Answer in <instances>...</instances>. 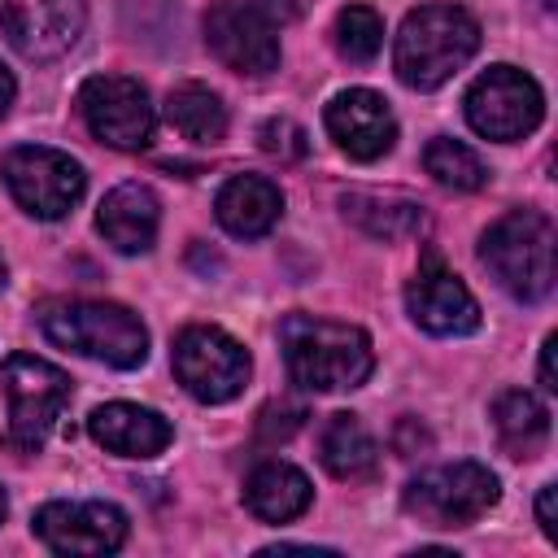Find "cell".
I'll return each instance as SVG.
<instances>
[{"label": "cell", "mask_w": 558, "mask_h": 558, "mask_svg": "<svg viewBox=\"0 0 558 558\" xmlns=\"http://www.w3.org/2000/svg\"><path fill=\"white\" fill-rule=\"evenodd\" d=\"M279 349H283L292 384L310 392H344V388L366 384L375 371L371 336L353 323L288 314L279 323Z\"/></svg>", "instance_id": "obj_1"}, {"label": "cell", "mask_w": 558, "mask_h": 558, "mask_svg": "<svg viewBox=\"0 0 558 558\" xmlns=\"http://www.w3.org/2000/svg\"><path fill=\"white\" fill-rule=\"evenodd\" d=\"M480 48V22L458 4H423L405 13L392 48L397 78L414 92L449 83Z\"/></svg>", "instance_id": "obj_2"}, {"label": "cell", "mask_w": 558, "mask_h": 558, "mask_svg": "<svg viewBox=\"0 0 558 558\" xmlns=\"http://www.w3.org/2000/svg\"><path fill=\"white\" fill-rule=\"evenodd\" d=\"M44 336L61 349H74L92 362L135 371L148 357V331L144 323L113 301H44L35 310Z\"/></svg>", "instance_id": "obj_3"}, {"label": "cell", "mask_w": 558, "mask_h": 558, "mask_svg": "<svg viewBox=\"0 0 558 558\" xmlns=\"http://www.w3.org/2000/svg\"><path fill=\"white\" fill-rule=\"evenodd\" d=\"M554 244L558 231L541 209H510L480 235V262L523 305L554 292Z\"/></svg>", "instance_id": "obj_4"}, {"label": "cell", "mask_w": 558, "mask_h": 558, "mask_svg": "<svg viewBox=\"0 0 558 558\" xmlns=\"http://www.w3.org/2000/svg\"><path fill=\"white\" fill-rule=\"evenodd\" d=\"M497 497L501 484L484 462H440L405 484L401 506L427 527H466L484 519L497 506Z\"/></svg>", "instance_id": "obj_5"}, {"label": "cell", "mask_w": 558, "mask_h": 558, "mask_svg": "<svg viewBox=\"0 0 558 558\" xmlns=\"http://www.w3.org/2000/svg\"><path fill=\"white\" fill-rule=\"evenodd\" d=\"M0 392L9 401V440L17 449H39L70 405V375L35 353H9Z\"/></svg>", "instance_id": "obj_6"}, {"label": "cell", "mask_w": 558, "mask_h": 558, "mask_svg": "<svg viewBox=\"0 0 558 558\" xmlns=\"http://www.w3.org/2000/svg\"><path fill=\"white\" fill-rule=\"evenodd\" d=\"M466 122L484 140H523L541 126L545 118V96L532 74L514 65H488L471 87H466Z\"/></svg>", "instance_id": "obj_7"}, {"label": "cell", "mask_w": 558, "mask_h": 558, "mask_svg": "<svg viewBox=\"0 0 558 558\" xmlns=\"http://www.w3.org/2000/svg\"><path fill=\"white\" fill-rule=\"evenodd\" d=\"M0 170H4V183H9L13 201H17L31 218H39V222L65 218V214L78 205L83 183H87L83 166H78L70 153L44 148V144H22V148H13Z\"/></svg>", "instance_id": "obj_8"}, {"label": "cell", "mask_w": 558, "mask_h": 558, "mask_svg": "<svg viewBox=\"0 0 558 558\" xmlns=\"http://www.w3.org/2000/svg\"><path fill=\"white\" fill-rule=\"evenodd\" d=\"M170 362H174L179 384L205 405H222V401L240 397L248 384V371H253L244 344L235 336H227L222 327H183Z\"/></svg>", "instance_id": "obj_9"}, {"label": "cell", "mask_w": 558, "mask_h": 558, "mask_svg": "<svg viewBox=\"0 0 558 558\" xmlns=\"http://www.w3.org/2000/svg\"><path fill=\"white\" fill-rule=\"evenodd\" d=\"M275 31H279V22L257 0H218L205 13L209 52L244 78H262V74L279 70V35Z\"/></svg>", "instance_id": "obj_10"}, {"label": "cell", "mask_w": 558, "mask_h": 558, "mask_svg": "<svg viewBox=\"0 0 558 558\" xmlns=\"http://www.w3.org/2000/svg\"><path fill=\"white\" fill-rule=\"evenodd\" d=\"M78 113L87 131L109 148H144L153 140V100L126 74H92L78 87Z\"/></svg>", "instance_id": "obj_11"}, {"label": "cell", "mask_w": 558, "mask_h": 558, "mask_svg": "<svg viewBox=\"0 0 558 558\" xmlns=\"http://www.w3.org/2000/svg\"><path fill=\"white\" fill-rule=\"evenodd\" d=\"M87 22V0H0V35L31 61H52L74 48Z\"/></svg>", "instance_id": "obj_12"}, {"label": "cell", "mask_w": 558, "mask_h": 558, "mask_svg": "<svg viewBox=\"0 0 558 558\" xmlns=\"http://www.w3.org/2000/svg\"><path fill=\"white\" fill-rule=\"evenodd\" d=\"M35 536L52 554H113L126 541V514L109 501H48L35 510Z\"/></svg>", "instance_id": "obj_13"}, {"label": "cell", "mask_w": 558, "mask_h": 558, "mask_svg": "<svg viewBox=\"0 0 558 558\" xmlns=\"http://www.w3.org/2000/svg\"><path fill=\"white\" fill-rule=\"evenodd\" d=\"M405 314L414 318V327H423L432 336H466L480 327V305H475L471 288L453 270H445V262L436 253H427L418 275L410 279Z\"/></svg>", "instance_id": "obj_14"}, {"label": "cell", "mask_w": 558, "mask_h": 558, "mask_svg": "<svg viewBox=\"0 0 558 558\" xmlns=\"http://www.w3.org/2000/svg\"><path fill=\"white\" fill-rule=\"evenodd\" d=\"M327 135L336 140L340 153H349L353 161H375L392 148L397 140V122H392V109L379 92L371 87H349L340 96H331L327 113Z\"/></svg>", "instance_id": "obj_15"}, {"label": "cell", "mask_w": 558, "mask_h": 558, "mask_svg": "<svg viewBox=\"0 0 558 558\" xmlns=\"http://www.w3.org/2000/svg\"><path fill=\"white\" fill-rule=\"evenodd\" d=\"M87 432H92L96 445H105L118 458H157L174 440V427L157 410L135 405V401L96 405L92 418H87Z\"/></svg>", "instance_id": "obj_16"}, {"label": "cell", "mask_w": 558, "mask_h": 558, "mask_svg": "<svg viewBox=\"0 0 558 558\" xmlns=\"http://www.w3.org/2000/svg\"><path fill=\"white\" fill-rule=\"evenodd\" d=\"M161 227V205L153 187L144 183H118L96 214V231L118 248V253H148Z\"/></svg>", "instance_id": "obj_17"}, {"label": "cell", "mask_w": 558, "mask_h": 558, "mask_svg": "<svg viewBox=\"0 0 558 558\" xmlns=\"http://www.w3.org/2000/svg\"><path fill=\"white\" fill-rule=\"evenodd\" d=\"M214 214L218 222L240 235V240H257L266 235L279 214H283V192L266 179V174H231L222 187H218V201H214Z\"/></svg>", "instance_id": "obj_18"}, {"label": "cell", "mask_w": 558, "mask_h": 558, "mask_svg": "<svg viewBox=\"0 0 558 558\" xmlns=\"http://www.w3.org/2000/svg\"><path fill=\"white\" fill-rule=\"evenodd\" d=\"M340 214L362 227L366 235L375 240H410L427 227V209L405 196V192H366V187H353L340 196Z\"/></svg>", "instance_id": "obj_19"}, {"label": "cell", "mask_w": 558, "mask_h": 558, "mask_svg": "<svg viewBox=\"0 0 558 558\" xmlns=\"http://www.w3.org/2000/svg\"><path fill=\"white\" fill-rule=\"evenodd\" d=\"M310 501H314V488H310L305 471H296L292 462H262L244 480V506L262 523H288V519L305 514Z\"/></svg>", "instance_id": "obj_20"}, {"label": "cell", "mask_w": 558, "mask_h": 558, "mask_svg": "<svg viewBox=\"0 0 558 558\" xmlns=\"http://www.w3.org/2000/svg\"><path fill=\"white\" fill-rule=\"evenodd\" d=\"M493 432H497V445L510 453V458H536L549 440V410L541 397L523 392V388H510L493 401Z\"/></svg>", "instance_id": "obj_21"}, {"label": "cell", "mask_w": 558, "mask_h": 558, "mask_svg": "<svg viewBox=\"0 0 558 558\" xmlns=\"http://www.w3.org/2000/svg\"><path fill=\"white\" fill-rule=\"evenodd\" d=\"M318 458L336 480H371L379 466V445L357 414H331L318 436Z\"/></svg>", "instance_id": "obj_22"}, {"label": "cell", "mask_w": 558, "mask_h": 558, "mask_svg": "<svg viewBox=\"0 0 558 558\" xmlns=\"http://www.w3.org/2000/svg\"><path fill=\"white\" fill-rule=\"evenodd\" d=\"M166 118L192 144H218L227 135V105L201 83H179L166 96Z\"/></svg>", "instance_id": "obj_23"}, {"label": "cell", "mask_w": 558, "mask_h": 558, "mask_svg": "<svg viewBox=\"0 0 558 558\" xmlns=\"http://www.w3.org/2000/svg\"><path fill=\"white\" fill-rule=\"evenodd\" d=\"M423 170L440 187H453V192H475V187L488 183V166L480 161V153L466 148L462 140H449V135H436L423 148Z\"/></svg>", "instance_id": "obj_24"}, {"label": "cell", "mask_w": 558, "mask_h": 558, "mask_svg": "<svg viewBox=\"0 0 558 558\" xmlns=\"http://www.w3.org/2000/svg\"><path fill=\"white\" fill-rule=\"evenodd\" d=\"M336 48L344 61L366 65L375 61V52L384 48V17L366 4H349L336 13Z\"/></svg>", "instance_id": "obj_25"}, {"label": "cell", "mask_w": 558, "mask_h": 558, "mask_svg": "<svg viewBox=\"0 0 558 558\" xmlns=\"http://www.w3.org/2000/svg\"><path fill=\"white\" fill-rule=\"evenodd\" d=\"M257 144H262V153H270L279 161H301L310 153V135L292 118H266L257 131Z\"/></svg>", "instance_id": "obj_26"}, {"label": "cell", "mask_w": 558, "mask_h": 558, "mask_svg": "<svg viewBox=\"0 0 558 558\" xmlns=\"http://www.w3.org/2000/svg\"><path fill=\"white\" fill-rule=\"evenodd\" d=\"M301 418H305L301 405H288V401L266 405V410H262V436H266V440H288V436L301 427Z\"/></svg>", "instance_id": "obj_27"}, {"label": "cell", "mask_w": 558, "mask_h": 558, "mask_svg": "<svg viewBox=\"0 0 558 558\" xmlns=\"http://www.w3.org/2000/svg\"><path fill=\"white\" fill-rule=\"evenodd\" d=\"M554 497H558V484H545V488L536 493V523H541V532H545L549 541H558V514H554Z\"/></svg>", "instance_id": "obj_28"}, {"label": "cell", "mask_w": 558, "mask_h": 558, "mask_svg": "<svg viewBox=\"0 0 558 558\" xmlns=\"http://www.w3.org/2000/svg\"><path fill=\"white\" fill-rule=\"evenodd\" d=\"M554 349H558V336H545V344H541V388H545V392H558V379H554Z\"/></svg>", "instance_id": "obj_29"}, {"label": "cell", "mask_w": 558, "mask_h": 558, "mask_svg": "<svg viewBox=\"0 0 558 558\" xmlns=\"http://www.w3.org/2000/svg\"><path fill=\"white\" fill-rule=\"evenodd\" d=\"M13 92H17V87H13V74L0 65V118L9 113V105H13Z\"/></svg>", "instance_id": "obj_30"}, {"label": "cell", "mask_w": 558, "mask_h": 558, "mask_svg": "<svg viewBox=\"0 0 558 558\" xmlns=\"http://www.w3.org/2000/svg\"><path fill=\"white\" fill-rule=\"evenodd\" d=\"M9 283V266H4V257H0V288Z\"/></svg>", "instance_id": "obj_31"}, {"label": "cell", "mask_w": 558, "mask_h": 558, "mask_svg": "<svg viewBox=\"0 0 558 558\" xmlns=\"http://www.w3.org/2000/svg\"><path fill=\"white\" fill-rule=\"evenodd\" d=\"M4 510H9V501H4V488H0V523H4Z\"/></svg>", "instance_id": "obj_32"}]
</instances>
